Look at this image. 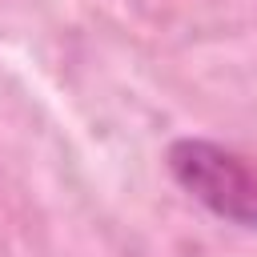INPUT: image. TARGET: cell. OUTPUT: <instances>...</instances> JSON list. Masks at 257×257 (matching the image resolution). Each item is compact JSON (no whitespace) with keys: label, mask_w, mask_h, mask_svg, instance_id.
Instances as JSON below:
<instances>
[{"label":"cell","mask_w":257,"mask_h":257,"mask_svg":"<svg viewBox=\"0 0 257 257\" xmlns=\"http://www.w3.org/2000/svg\"><path fill=\"white\" fill-rule=\"evenodd\" d=\"M169 173L173 181L201 201L221 221L257 229V169L237 157L233 149L201 137H181L169 145Z\"/></svg>","instance_id":"1"}]
</instances>
